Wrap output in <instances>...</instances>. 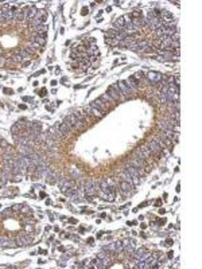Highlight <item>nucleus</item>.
I'll use <instances>...</instances> for the list:
<instances>
[{"mask_svg":"<svg viewBox=\"0 0 202 269\" xmlns=\"http://www.w3.org/2000/svg\"><path fill=\"white\" fill-rule=\"evenodd\" d=\"M145 146L148 147V150L151 151V154H152V155H155L156 158H162L163 155H164V151H163L162 148L159 147V144H158V143H156V141H155V140H151V141H148V143L145 144Z\"/></svg>","mask_w":202,"mask_h":269,"instance_id":"nucleus-2","label":"nucleus"},{"mask_svg":"<svg viewBox=\"0 0 202 269\" xmlns=\"http://www.w3.org/2000/svg\"><path fill=\"white\" fill-rule=\"evenodd\" d=\"M19 152H20L22 156H28V155H31L34 152V150L28 146H19Z\"/></svg>","mask_w":202,"mask_h":269,"instance_id":"nucleus-16","label":"nucleus"},{"mask_svg":"<svg viewBox=\"0 0 202 269\" xmlns=\"http://www.w3.org/2000/svg\"><path fill=\"white\" fill-rule=\"evenodd\" d=\"M92 262H93V266H96V268H105L101 258H96V260H93Z\"/></svg>","mask_w":202,"mask_h":269,"instance_id":"nucleus-25","label":"nucleus"},{"mask_svg":"<svg viewBox=\"0 0 202 269\" xmlns=\"http://www.w3.org/2000/svg\"><path fill=\"white\" fill-rule=\"evenodd\" d=\"M36 12H38V9H36L35 7L30 8V11H28V12H27V15H26V19H27V20H30V22H32V20H34V18H35Z\"/></svg>","mask_w":202,"mask_h":269,"instance_id":"nucleus-19","label":"nucleus"},{"mask_svg":"<svg viewBox=\"0 0 202 269\" xmlns=\"http://www.w3.org/2000/svg\"><path fill=\"white\" fill-rule=\"evenodd\" d=\"M132 189H133V184L124 180L120 182V193H121L123 197H129L132 194Z\"/></svg>","mask_w":202,"mask_h":269,"instance_id":"nucleus-5","label":"nucleus"},{"mask_svg":"<svg viewBox=\"0 0 202 269\" xmlns=\"http://www.w3.org/2000/svg\"><path fill=\"white\" fill-rule=\"evenodd\" d=\"M63 121H65L69 127H70L71 129H74L75 128V123H77V120H75V117H74V115H67L63 119Z\"/></svg>","mask_w":202,"mask_h":269,"instance_id":"nucleus-14","label":"nucleus"},{"mask_svg":"<svg viewBox=\"0 0 202 269\" xmlns=\"http://www.w3.org/2000/svg\"><path fill=\"white\" fill-rule=\"evenodd\" d=\"M137 18H141L140 11H133V12L131 13V19H137Z\"/></svg>","mask_w":202,"mask_h":269,"instance_id":"nucleus-29","label":"nucleus"},{"mask_svg":"<svg viewBox=\"0 0 202 269\" xmlns=\"http://www.w3.org/2000/svg\"><path fill=\"white\" fill-rule=\"evenodd\" d=\"M90 106H93V108H97V109H100L101 112H104V110L108 109V105H106V104L102 101L101 98H97V100H94V101L90 104Z\"/></svg>","mask_w":202,"mask_h":269,"instance_id":"nucleus-12","label":"nucleus"},{"mask_svg":"<svg viewBox=\"0 0 202 269\" xmlns=\"http://www.w3.org/2000/svg\"><path fill=\"white\" fill-rule=\"evenodd\" d=\"M125 84H127L128 88L131 89V90H133V92H136L137 89H139V82H137V80L133 77V75H131V77L125 81Z\"/></svg>","mask_w":202,"mask_h":269,"instance_id":"nucleus-10","label":"nucleus"},{"mask_svg":"<svg viewBox=\"0 0 202 269\" xmlns=\"http://www.w3.org/2000/svg\"><path fill=\"white\" fill-rule=\"evenodd\" d=\"M98 190H100V182L90 180V182H86V183L83 184V193H85V195L89 197V198L96 197Z\"/></svg>","mask_w":202,"mask_h":269,"instance_id":"nucleus-1","label":"nucleus"},{"mask_svg":"<svg viewBox=\"0 0 202 269\" xmlns=\"http://www.w3.org/2000/svg\"><path fill=\"white\" fill-rule=\"evenodd\" d=\"M139 150H140V152L143 154V156H144V159L147 160V162H148V160H152V156H154V155L151 154V151L148 150V147L145 146V144L144 146H140Z\"/></svg>","mask_w":202,"mask_h":269,"instance_id":"nucleus-13","label":"nucleus"},{"mask_svg":"<svg viewBox=\"0 0 202 269\" xmlns=\"http://www.w3.org/2000/svg\"><path fill=\"white\" fill-rule=\"evenodd\" d=\"M4 63H5V61H4V59H3V58H1V57H0V66H3Z\"/></svg>","mask_w":202,"mask_h":269,"instance_id":"nucleus-38","label":"nucleus"},{"mask_svg":"<svg viewBox=\"0 0 202 269\" xmlns=\"http://www.w3.org/2000/svg\"><path fill=\"white\" fill-rule=\"evenodd\" d=\"M13 61H15V62H22V61H23V58L20 57L19 54H16V55L13 57Z\"/></svg>","mask_w":202,"mask_h":269,"instance_id":"nucleus-33","label":"nucleus"},{"mask_svg":"<svg viewBox=\"0 0 202 269\" xmlns=\"http://www.w3.org/2000/svg\"><path fill=\"white\" fill-rule=\"evenodd\" d=\"M0 207H1V206H0Z\"/></svg>","mask_w":202,"mask_h":269,"instance_id":"nucleus-44","label":"nucleus"},{"mask_svg":"<svg viewBox=\"0 0 202 269\" xmlns=\"http://www.w3.org/2000/svg\"><path fill=\"white\" fill-rule=\"evenodd\" d=\"M101 100H102V101L105 102V104H106V105H108V106H109V105H112V104H113V102H114V100H113V98L110 97V96H108L106 93H105V94H102V96H101Z\"/></svg>","mask_w":202,"mask_h":269,"instance_id":"nucleus-23","label":"nucleus"},{"mask_svg":"<svg viewBox=\"0 0 202 269\" xmlns=\"http://www.w3.org/2000/svg\"><path fill=\"white\" fill-rule=\"evenodd\" d=\"M4 93H5V94H11V93H12V90H11V89H4Z\"/></svg>","mask_w":202,"mask_h":269,"instance_id":"nucleus-35","label":"nucleus"},{"mask_svg":"<svg viewBox=\"0 0 202 269\" xmlns=\"http://www.w3.org/2000/svg\"><path fill=\"white\" fill-rule=\"evenodd\" d=\"M30 63H31L30 61H26V62H24V63H23V66H28V65H30Z\"/></svg>","mask_w":202,"mask_h":269,"instance_id":"nucleus-41","label":"nucleus"},{"mask_svg":"<svg viewBox=\"0 0 202 269\" xmlns=\"http://www.w3.org/2000/svg\"><path fill=\"white\" fill-rule=\"evenodd\" d=\"M106 249H108V252H112V253H116V244H110V245H108L106 246Z\"/></svg>","mask_w":202,"mask_h":269,"instance_id":"nucleus-30","label":"nucleus"},{"mask_svg":"<svg viewBox=\"0 0 202 269\" xmlns=\"http://www.w3.org/2000/svg\"><path fill=\"white\" fill-rule=\"evenodd\" d=\"M167 245H172V239H167Z\"/></svg>","mask_w":202,"mask_h":269,"instance_id":"nucleus-42","label":"nucleus"},{"mask_svg":"<svg viewBox=\"0 0 202 269\" xmlns=\"http://www.w3.org/2000/svg\"><path fill=\"white\" fill-rule=\"evenodd\" d=\"M11 132H12L13 135H18V132H20V129L16 127V124H13V125H12V128H11Z\"/></svg>","mask_w":202,"mask_h":269,"instance_id":"nucleus-31","label":"nucleus"},{"mask_svg":"<svg viewBox=\"0 0 202 269\" xmlns=\"http://www.w3.org/2000/svg\"><path fill=\"white\" fill-rule=\"evenodd\" d=\"M124 26H125V18L124 16H120L119 19H116L113 22V30L119 31V32L124 30Z\"/></svg>","mask_w":202,"mask_h":269,"instance_id":"nucleus-11","label":"nucleus"},{"mask_svg":"<svg viewBox=\"0 0 202 269\" xmlns=\"http://www.w3.org/2000/svg\"><path fill=\"white\" fill-rule=\"evenodd\" d=\"M46 93H47L46 92V89H42V90L39 92V96H46Z\"/></svg>","mask_w":202,"mask_h":269,"instance_id":"nucleus-34","label":"nucleus"},{"mask_svg":"<svg viewBox=\"0 0 202 269\" xmlns=\"http://www.w3.org/2000/svg\"><path fill=\"white\" fill-rule=\"evenodd\" d=\"M106 94H108V96H110L114 101H117V100H120V98H121V93H120L119 88H117V84L112 85V86L108 89V93H106Z\"/></svg>","mask_w":202,"mask_h":269,"instance_id":"nucleus-7","label":"nucleus"},{"mask_svg":"<svg viewBox=\"0 0 202 269\" xmlns=\"http://www.w3.org/2000/svg\"><path fill=\"white\" fill-rule=\"evenodd\" d=\"M117 88H119L120 93H121V94H124V96H133V94H135V92H133V90H131V89L127 86L125 81H119Z\"/></svg>","mask_w":202,"mask_h":269,"instance_id":"nucleus-8","label":"nucleus"},{"mask_svg":"<svg viewBox=\"0 0 202 269\" xmlns=\"http://www.w3.org/2000/svg\"><path fill=\"white\" fill-rule=\"evenodd\" d=\"M13 19H16V20H19V22H22V20L26 19V15H24L22 11H16L15 15H13Z\"/></svg>","mask_w":202,"mask_h":269,"instance_id":"nucleus-24","label":"nucleus"},{"mask_svg":"<svg viewBox=\"0 0 202 269\" xmlns=\"http://www.w3.org/2000/svg\"><path fill=\"white\" fill-rule=\"evenodd\" d=\"M117 35H119V31L113 30V28H110V30L106 31V38H108V39H114L116 40Z\"/></svg>","mask_w":202,"mask_h":269,"instance_id":"nucleus-22","label":"nucleus"},{"mask_svg":"<svg viewBox=\"0 0 202 269\" xmlns=\"http://www.w3.org/2000/svg\"><path fill=\"white\" fill-rule=\"evenodd\" d=\"M32 98H30V97H23V101H31Z\"/></svg>","mask_w":202,"mask_h":269,"instance_id":"nucleus-40","label":"nucleus"},{"mask_svg":"<svg viewBox=\"0 0 202 269\" xmlns=\"http://www.w3.org/2000/svg\"><path fill=\"white\" fill-rule=\"evenodd\" d=\"M73 115H74V117H75L77 121H82V123H85V115H82L81 112H74Z\"/></svg>","mask_w":202,"mask_h":269,"instance_id":"nucleus-26","label":"nucleus"},{"mask_svg":"<svg viewBox=\"0 0 202 269\" xmlns=\"http://www.w3.org/2000/svg\"><path fill=\"white\" fill-rule=\"evenodd\" d=\"M46 136H47V139H51V140H54V141H59V139H61L55 127H50V128L47 129V132H46Z\"/></svg>","mask_w":202,"mask_h":269,"instance_id":"nucleus-9","label":"nucleus"},{"mask_svg":"<svg viewBox=\"0 0 202 269\" xmlns=\"http://www.w3.org/2000/svg\"><path fill=\"white\" fill-rule=\"evenodd\" d=\"M132 254H133V257H135V260L139 261V260H145V258L149 256V252L145 248L141 246V248H139V249H135Z\"/></svg>","mask_w":202,"mask_h":269,"instance_id":"nucleus-6","label":"nucleus"},{"mask_svg":"<svg viewBox=\"0 0 202 269\" xmlns=\"http://www.w3.org/2000/svg\"><path fill=\"white\" fill-rule=\"evenodd\" d=\"M164 19V22H172V19H174V13L170 12V11H162V15H160V19Z\"/></svg>","mask_w":202,"mask_h":269,"instance_id":"nucleus-17","label":"nucleus"},{"mask_svg":"<svg viewBox=\"0 0 202 269\" xmlns=\"http://www.w3.org/2000/svg\"><path fill=\"white\" fill-rule=\"evenodd\" d=\"M167 257H168V258H171V257H172V252H168V256H167Z\"/></svg>","mask_w":202,"mask_h":269,"instance_id":"nucleus-43","label":"nucleus"},{"mask_svg":"<svg viewBox=\"0 0 202 269\" xmlns=\"http://www.w3.org/2000/svg\"><path fill=\"white\" fill-rule=\"evenodd\" d=\"M88 13V8H82V15H86Z\"/></svg>","mask_w":202,"mask_h":269,"instance_id":"nucleus-39","label":"nucleus"},{"mask_svg":"<svg viewBox=\"0 0 202 269\" xmlns=\"http://www.w3.org/2000/svg\"><path fill=\"white\" fill-rule=\"evenodd\" d=\"M147 80H148L149 84L156 85L163 80V75L160 73H158V71H148L147 73Z\"/></svg>","mask_w":202,"mask_h":269,"instance_id":"nucleus-4","label":"nucleus"},{"mask_svg":"<svg viewBox=\"0 0 202 269\" xmlns=\"http://www.w3.org/2000/svg\"><path fill=\"white\" fill-rule=\"evenodd\" d=\"M19 55H20V57H22L23 58V59H26V58H28V57H30V53H28V51H27V50L26 49H22V50H19Z\"/></svg>","mask_w":202,"mask_h":269,"instance_id":"nucleus-27","label":"nucleus"},{"mask_svg":"<svg viewBox=\"0 0 202 269\" xmlns=\"http://www.w3.org/2000/svg\"><path fill=\"white\" fill-rule=\"evenodd\" d=\"M75 51H77V53H86V49H85V46L81 44V46H78V47L75 49Z\"/></svg>","mask_w":202,"mask_h":269,"instance_id":"nucleus-32","label":"nucleus"},{"mask_svg":"<svg viewBox=\"0 0 202 269\" xmlns=\"http://www.w3.org/2000/svg\"><path fill=\"white\" fill-rule=\"evenodd\" d=\"M13 15H15V12H12L11 9H7V11H4V12H3V18H4V22H9V20H12V19H13Z\"/></svg>","mask_w":202,"mask_h":269,"instance_id":"nucleus-21","label":"nucleus"},{"mask_svg":"<svg viewBox=\"0 0 202 269\" xmlns=\"http://www.w3.org/2000/svg\"><path fill=\"white\" fill-rule=\"evenodd\" d=\"M119 176L121 178V179H123L124 182H128V183H131V184H133V183H132V179H131V176H129V175H128V174H127V172H125V171H124V170H120V172H119Z\"/></svg>","mask_w":202,"mask_h":269,"instance_id":"nucleus-20","label":"nucleus"},{"mask_svg":"<svg viewBox=\"0 0 202 269\" xmlns=\"http://www.w3.org/2000/svg\"><path fill=\"white\" fill-rule=\"evenodd\" d=\"M124 171L127 172L128 175L131 176V179H132V183H133V186H137V184H140V176H139V174H137V171L135 170L133 167H131L129 164L128 166H125V167L123 168Z\"/></svg>","mask_w":202,"mask_h":269,"instance_id":"nucleus-3","label":"nucleus"},{"mask_svg":"<svg viewBox=\"0 0 202 269\" xmlns=\"http://www.w3.org/2000/svg\"><path fill=\"white\" fill-rule=\"evenodd\" d=\"M1 22H4V18H3V12L0 11V23Z\"/></svg>","mask_w":202,"mask_h":269,"instance_id":"nucleus-37","label":"nucleus"},{"mask_svg":"<svg viewBox=\"0 0 202 269\" xmlns=\"http://www.w3.org/2000/svg\"><path fill=\"white\" fill-rule=\"evenodd\" d=\"M57 176H58L57 172L50 171V172L47 174V176H46V182H47L48 184H55V183H57V180H58Z\"/></svg>","mask_w":202,"mask_h":269,"instance_id":"nucleus-15","label":"nucleus"},{"mask_svg":"<svg viewBox=\"0 0 202 269\" xmlns=\"http://www.w3.org/2000/svg\"><path fill=\"white\" fill-rule=\"evenodd\" d=\"M46 36L47 35H36L35 38H32V39L35 40V43L38 44V46H44V44H46Z\"/></svg>","mask_w":202,"mask_h":269,"instance_id":"nucleus-18","label":"nucleus"},{"mask_svg":"<svg viewBox=\"0 0 202 269\" xmlns=\"http://www.w3.org/2000/svg\"><path fill=\"white\" fill-rule=\"evenodd\" d=\"M158 223H159V225H164V223H166V219L163 218V219H160V221H159Z\"/></svg>","mask_w":202,"mask_h":269,"instance_id":"nucleus-36","label":"nucleus"},{"mask_svg":"<svg viewBox=\"0 0 202 269\" xmlns=\"http://www.w3.org/2000/svg\"><path fill=\"white\" fill-rule=\"evenodd\" d=\"M9 144L8 141L4 140V139H0V150H5V148H8Z\"/></svg>","mask_w":202,"mask_h":269,"instance_id":"nucleus-28","label":"nucleus"}]
</instances>
